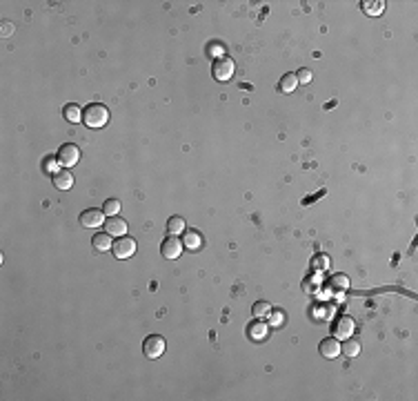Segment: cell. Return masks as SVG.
Returning <instances> with one entry per match:
<instances>
[{"label": "cell", "instance_id": "cell-6", "mask_svg": "<svg viewBox=\"0 0 418 401\" xmlns=\"http://www.w3.org/2000/svg\"><path fill=\"white\" fill-rule=\"evenodd\" d=\"M160 254H163L165 259H178V256L183 254V241L178 237H174V234H169V237L163 241V245H160Z\"/></svg>", "mask_w": 418, "mask_h": 401}, {"label": "cell", "instance_id": "cell-9", "mask_svg": "<svg viewBox=\"0 0 418 401\" xmlns=\"http://www.w3.org/2000/svg\"><path fill=\"white\" fill-rule=\"evenodd\" d=\"M320 355L325 357V359H336V357L340 355V341L336 339V336H327V339L320 341Z\"/></svg>", "mask_w": 418, "mask_h": 401}, {"label": "cell", "instance_id": "cell-4", "mask_svg": "<svg viewBox=\"0 0 418 401\" xmlns=\"http://www.w3.org/2000/svg\"><path fill=\"white\" fill-rule=\"evenodd\" d=\"M111 250H114L116 259H129V256L136 254V241L131 237H118V241L111 245Z\"/></svg>", "mask_w": 418, "mask_h": 401}, {"label": "cell", "instance_id": "cell-15", "mask_svg": "<svg viewBox=\"0 0 418 401\" xmlns=\"http://www.w3.org/2000/svg\"><path fill=\"white\" fill-rule=\"evenodd\" d=\"M62 114H65V119L69 123H80V121H83V109H80L78 105H67L65 109H62Z\"/></svg>", "mask_w": 418, "mask_h": 401}, {"label": "cell", "instance_id": "cell-17", "mask_svg": "<svg viewBox=\"0 0 418 401\" xmlns=\"http://www.w3.org/2000/svg\"><path fill=\"white\" fill-rule=\"evenodd\" d=\"M183 243L187 245V248H191V250H198V248L202 245V239H200V234L191 230V232H187V234H185V241H183Z\"/></svg>", "mask_w": 418, "mask_h": 401}, {"label": "cell", "instance_id": "cell-3", "mask_svg": "<svg viewBox=\"0 0 418 401\" xmlns=\"http://www.w3.org/2000/svg\"><path fill=\"white\" fill-rule=\"evenodd\" d=\"M143 352H145L147 359L156 361L158 357H163V352H165V339L160 334H149L147 339H145V343H143Z\"/></svg>", "mask_w": 418, "mask_h": 401}, {"label": "cell", "instance_id": "cell-7", "mask_svg": "<svg viewBox=\"0 0 418 401\" xmlns=\"http://www.w3.org/2000/svg\"><path fill=\"white\" fill-rule=\"evenodd\" d=\"M103 221H105V212L98 210V207H89V210H85L80 214V225L83 227H89V230L100 227Z\"/></svg>", "mask_w": 418, "mask_h": 401}, {"label": "cell", "instance_id": "cell-18", "mask_svg": "<svg viewBox=\"0 0 418 401\" xmlns=\"http://www.w3.org/2000/svg\"><path fill=\"white\" fill-rule=\"evenodd\" d=\"M103 212L107 214V216H116V214L120 212V201H118V199H107L105 205H103Z\"/></svg>", "mask_w": 418, "mask_h": 401}, {"label": "cell", "instance_id": "cell-23", "mask_svg": "<svg viewBox=\"0 0 418 401\" xmlns=\"http://www.w3.org/2000/svg\"><path fill=\"white\" fill-rule=\"evenodd\" d=\"M56 165H60V160H58V156H56V158H51V156H49V158L45 160V169H47V172H53V174H56V172H58V167H56Z\"/></svg>", "mask_w": 418, "mask_h": 401}, {"label": "cell", "instance_id": "cell-24", "mask_svg": "<svg viewBox=\"0 0 418 401\" xmlns=\"http://www.w3.org/2000/svg\"><path fill=\"white\" fill-rule=\"evenodd\" d=\"M314 265H318V267H325V265H327V259H325V256H320L318 261H314Z\"/></svg>", "mask_w": 418, "mask_h": 401}, {"label": "cell", "instance_id": "cell-16", "mask_svg": "<svg viewBox=\"0 0 418 401\" xmlns=\"http://www.w3.org/2000/svg\"><path fill=\"white\" fill-rule=\"evenodd\" d=\"M340 352L345 357H356L358 352H361V343H358V341H354V339H347L345 343H340Z\"/></svg>", "mask_w": 418, "mask_h": 401}, {"label": "cell", "instance_id": "cell-1", "mask_svg": "<svg viewBox=\"0 0 418 401\" xmlns=\"http://www.w3.org/2000/svg\"><path fill=\"white\" fill-rule=\"evenodd\" d=\"M83 121L89 130H103L109 121V109L103 103H92L83 109Z\"/></svg>", "mask_w": 418, "mask_h": 401}, {"label": "cell", "instance_id": "cell-10", "mask_svg": "<svg viewBox=\"0 0 418 401\" xmlns=\"http://www.w3.org/2000/svg\"><path fill=\"white\" fill-rule=\"evenodd\" d=\"M105 232L109 234V237H125L127 223L122 221V218H118V214L116 216H109V218H105Z\"/></svg>", "mask_w": 418, "mask_h": 401}, {"label": "cell", "instance_id": "cell-21", "mask_svg": "<svg viewBox=\"0 0 418 401\" xmlns=\"http://www.w3.org/2000/svg\"><path fill=\"white\" fill-rule=\"evenodd\" d=\"M312 78H314V74H312V69H298V74H296V80L301 85H309L312 83Z\"/></svg>", "mask_w": 418, "mask_h": 401}, {"label": "cell", "instance_id": "cell-20", "mask_svg": "<svg viewBox=\"0 0 418 401\" xmlns=\"http://www.w3.org/2000/svg\"><path fill=\"white\" fill-rule=\"evenodd\" d=\"M269 312H271V306H269V303H267V301H258V303H256V306H254V317H256V319H260V317H267V314H269Z\"/></svg>", "mask_w": 418, "mask_h": 401}, {"label": "cell", "instance_id": "cell-22", "mask_svg": "<svg viewBox=\"0 0 418 401\" xmlns=\"http://www.w3.org/2000/svg\"><path fill=\"white\" fill-rule=\"evenodd\" d=\"M0 36H3V38H9V36H14V23H9V20H3V25H0Z\"/></svg>", "mask_w": 418, "mask_h": 401}, {"label": "cell", "instance_id": "cell-8", "mask_svg": "<svg viewBox=\"0 0 418 401\" xmlns=\"http://www.w3.org/2000/svg\"><path fill=\"white\" fill-rule=\"evenodd\" d=\"M354 319L352 317H338L334 321V336L338 339H350L352 332H354Z\"/></svg>", "mask_w": 418, "mask_h": 401}, {"label": "cell", "instance_id": "cell-12", "mask_svg": "<svg viewBox=\"0 0 418 401\" xmlns=\"http://www.w3.org/2000/svg\"><path fill=\"white\" fill-rule=\"evenodd\" d=\"M111 237L109 234H94L92 237V248L96 250V252H107V250H111Z\"/></svg>", "mask_w": 418, "mask_h": 401}, {"label": "cell", "instance_id": "cell-5", "mask_svg": "<svg viewBox=\"0 0 418 401\" xmlns=\"http://www.w3.org/2000/svg\"><path fill=\"white\" fill-rule=\"evenodd\" d=\"M78 158H80V149L74 145V143H65V145L58 149V160H60V165L65 169L74 167V165L78 163Z\"/></svg>", "mask_w": 418, "mask_h": 401}, {"label": "cell", "instance_id": "cell-2", "mask_svg": "<svg viewBox=\"0 0 418 401\" xmlns=\"http://www.w3.org/2000/svg\"><path fill=\"white\" fill-rule=\"evenodd\" d=\"M236 65L229 56H218L216 61L212 63V76L218 80V83H227L229 78L234 76Z\"/></svg>", "mask_w": 418, "mask_h": 401}, {"label": "cell", "instance_id": "cell-11", "mask_svg": "<svg viewBox=\"0 0 418 401\" xmlns=\"http://www.w3.org/2000/svg\"><path fill=\"white\" fill-rule=\"evenodd\" d=\"M53 185H56L58 190H69V187L74 185V176L69 174L65 167H62V169H58V172L53 174Z\"/></svg>", "mask_w": 418, "mask_h": 401}, {"label": "cell", "instance_id": "cell-13", "mask_svg": "<svg viewBox=\"0 0 418 401\" xmlns=\"http://www.w3.org/2000/svg\"><path fill=\"white\" fill-rule=\"evenodd\" d=\"M296 87H298L296 74H285V76L281 78V83H278V89H281L283 94H292Z\"/></svg>", "mask_w": 418, "mask_h": 401}, {"label": "cell", "instance_id": "cell-14", "mask_svg": "<svg viewBox=\"0 0 418 401\" xmlns=\"http://www.w3.org/2000/svg\"><path fill=\"white\" fill-rule=\"evenodd\" d=\"M183 230H185V218L183 216H169V221H167V232L169 234L178 237Z\"/></svg>", "mask_w": 418, "mask_h": 401}, {"label": "cell", "instance_id": "cell-19", "mask_svg": "<svg viewBox=\"0 0 418 401\" xmlns=\"http://www.w3.org/2000/svg\"><path fill=\"white\" fill-rule=\"evenodd\" d=\"M329 285L331 288H338V290H347L350 288V279H347L345 274H336L329 279Z\"/></svg>", "mask_w": 418, "mask_h": 401}]
</instances>
